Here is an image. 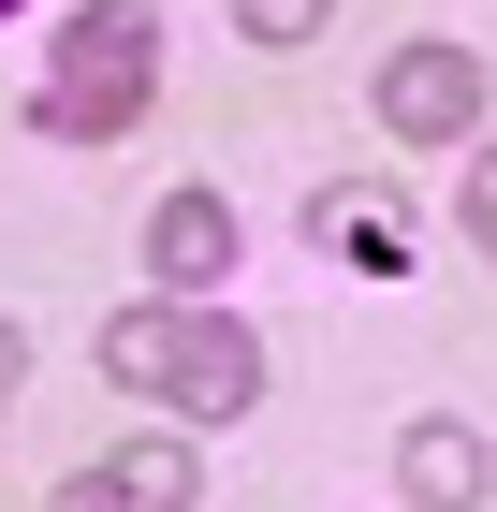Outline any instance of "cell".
<instances>
[{
    "label": "cell",
    "instance_id": "obj_8",
    "mask_svg": "<svg viewBox=\"0 0 497 512\" xmlns=\"http://www.w3.org/2000/svg\"><path fill=\"white\" fill-rule=\"evenodd\" d=\"M322 15H337V0H234V30H249V44H307Z\"/></svg>",
    "mask_w": 497,
    "mask_h": 512
},
{
    "label": "cell",
    "instance_id": "obj_7",
    "mask_svg": "<svg viewBox=\"0 0 497 512\" xmlns=\"http://www.w3.org/2000/svg\"><path fill=\"white\" fill-rule=\"evenodd\" d=\"M176 322H191V308H161V293H147V308H117V322H103V381L161 395V381H176Z\"/></svg>",
    "mask_w": 497,
    "mask_h": 512
},
{
    "label": "cell",
    "instance_id": "obj_11",
    "mask_svg": "<svg viewBox=\"0 0 497 512\" xmlns=\"http://www.w3.org/2000/svg\"><path fill=\"white\" fill-rule=\"evenodd\" d=\"M44 512H117V498H103V483H59V498H44Z\"/></svg>",
    "mask_w": 497,
    "mask_h": 512
},
{
    "label": "cell",
    "instance_id": "obj_3",
    "mask_svg": "<svg viewBox=\"0 0 497 512\" xmlns=\"http://www.w3.org/2000/svg\"><path fill=\"white\" fill-rule=\"evenodd\" d=\"M234 205L220 191H161V220H147V278H161V308H220V278H234Z\"/></svg>",
    "mask_w": 497,
    "mask_h": 512
},
{
    "label": "cell",
    "instance_id": "obj_2",
    "mask_svg": "<svg viewBox=\"0 0 497 512\" xmlns=\"http://www.w3.org/2000/svg\"><path fill=\"white\" fill-rule=\"evenodd\" d=\"M381 118L410 132V147H468V132H483V59H468V44H395L381 59Z\"/></svg>",
    "mask_w": 497,
    "mask_h": 512
},
{
    "label": "cell",
    "instance_id": "obj_5",
    "mask_svg": "<svg viewBox=\"0 0 497 512\" xmlns=\"http://www.w3.org/2000/svg\"><path fill=\"white\" fill-rule=\"evenodd\" d=\"M483 483H497V454H483V425H454V410H424V425L395 439V498L410 512H483Z\"/></svg>",
    "mask_w": 497,
    "mask_h": 512
},
{
    "label": "cell",
    "instance_id": "obj_9",
    "mask_svg": "<svg viewBox=\"0 0 497 512\" xmlns=\"http://www.w3.org/2000/svg\"><path fill=\"white\" fill-rule=\"evenodd\" d=\"M454 205H468V220H497V147H468V161H454Z\"/></svg>",
    "mask_w": 497,
    "mask_h": 512
},
{
    "label": "cell",
    "instance_id": "obj_12",
    "mask_svg": "<svg viewBox=\"0 0 497 512\" xmlns=\"http://www.w3.org/2000/svg\"><path fill=\"white\" fill-rule=\"evenodd\" d=\"M483 249H497V220H483Z\"/></svg>",
    "mask_w": 497,
    "mask_h": 512
},
{
    "label": "cell",
    "instance_id": "obj_6",
    "mask_svg": "<svg viewBox=\"0 0 497 512\" xmlns=\"http://www.w3.org/2000/svg\"><path fill=\"white\" fill-rule=\"evenodd\" d=\"M88 483H103L117 512H191V498H205V469H191V439H132V454H103V469H88Z\"/></svg>",
    "mask_w": 497,
    "mask_h": 512
},
{
    "label": "cell",
    "instance_id": "obj_13",
    "mask_svg": "<svg viewBox=\"0 0 497 512\" xmlns=\"http://www.w3.org/2000/svg\"><path fill=\"white\" fill-rule=\"evenodd\" d=\"M0 15H15V0H0Z\"/></svg>",
    "mask_w": 497,
    "mask_h": 512
},
{
    "label": "cell",
    "instance_id": "obj_4",
    "mask_svg": "<svg viewBox=\"0 0 497 512\" xmlns=\"http://www.w3.org/2000/svg\"><path fill=\"white\" fill-rule=\"evenodd\" d=\"M176 410H191V425H234V410H249V395H264V337H249V322L234 308H191L176 322Z\"/></svg>",
    "mask_w": 497,
    "mask_h": 512
},
{
    "label": "cell",
    "instance_id": "obj_1",
    "mask_svg": "<svg viewBox=\"0 0 497 512\" xmlns=\"http://www.w3.org/2000/svg\"><path fill=\"white\" fill-rule=\"evenodd\" d=\"M147 88H161V15L147 0H88L59 30V59H44V88H30V132L44 147H117L147 118Z\"/></svg>",
    "mask_w": 497,
    "mask_h": 512
},
{
    "label": "cell",
    "instance_id": "obj_10",
    "mask_svg": "<svg viewBox=\"0 0 497 512\" xmlns=\"http://www.w3.org/2000/svg\"><path fill=\"white\" fill-rule=\"evenodd\" d=\"M15 381H30V322H0V395H15Z\"/></svg>",
    "mask_w": 497,
    "mask_h": 512
}]
</instances>
